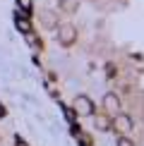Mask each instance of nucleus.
<instances>
[{
    "label": "nucleus",
    "mask_w": 144,
    "mask_h": 146,
    "mask_svg": "<svg viewBox=\"0 0 144 146\" xmlns=\"http://www.w3.org/2000/svg\"><path fill=\"white\" fill-rule=\"evenodd\" d=\"M75 110L79 115H94V103L87 98V96H77L75 98Z\"/></svg>",
    "instance_id": "f03ea898"
},
{
    "label": "nucleus",
    "mask_w": 144,
    "mask_h": 146,
    "mask_svg": "<svg viewBox=\"0 0 144 146\" xmlns=\"http://www.w3.org/2000/svg\"><path fill=\"white\" fill-rule=\"evenodd\" d=\"M27 43L31 46V48H39V46H41V43H39V38H36L31 31H27Z\"/></svg>",
    "instance_id": "1a4fd4ad"
},
{
    "label": "nucleus",
    "mask_w": 144,
    "mask_h": 146,
    "mask_svg": "<svg viewBox=\"0 0 144 146\" xmlns=\"http://www.w3.org/2000/svg\"><path fill=\"white\" fill-rule=\"evenodd\" d=\"M17 5L22 7V15H27V12L31 10V0H17Z\"/></svg>",
    "instance_id": "9d476101"
},
{
    "label": "nucleus",
    "mask_w": 144,
    "mask_h": 146,
    "mask_svg": "<svg viewBox=\"0 0 144 146\" xmlns=\"http://www.w3.org/2000/svg\"><path fill=\"white\" fill-rule=\"evenodd\" d=\"M60 10H63V12H75V10H79V0H60Z\"/></svg>",
    "instance_id": "423d86ee"
},
{
    "label": "nucleus",
    "mask_w": 144,
    "mask_h": 146,
    "mask_svg": "<svg viewBox=\"0 0 144 146\" xmlns=\"http://www.w3.org/2000/svg\"><path fill=\"white\" fill-rule=\"evenodd\" d=\"M118 146H135V144H132V139H127V137H120L118 139Z\"/></svg>",
    "instance_id": "9b49d317"
},
{
    "label": "nucleus",
    "mask_w": 144,
    "mask_h": 146,
    "mask_svg": "<svg viewBox=\"0 0 144 146\" xmlns=\"http://www.w3.org/2000/svg\"><path fill=\"white\" fill-rule=\"evenodd\" d=\"M75 38H77V29L72 27V24H63L60 31H58V43L60 46H72Z\"/></svg>",
    "instance_id": "f257e3e1"
},
{
    "label": "nucleus",
    "mask_w": 144,
    "mask_h": 146,
    "mask_svg": "<svg viewBox=\"0 0 144 146\" xmlns=\"http://www.w3.org/2000/svg\"><path fill=\"white\" fill-rule=\"evenodd\" d=\"M103 106L108 108V110H118V106H120L118 96H115V94H106V96H103Z\"/></svg>",
    "instance_id": "39448f33"
},
{
    "label": "nucleus",
    "mask_w": 144,
    "mask_h": 146,
    "mask_svg": "<svg viewBox=\"0 0 144 146\" xmlns=\"http://www.w3.org/2000/svg\"><path fill=\"white\" fill-rule=\"evenodd\" d=\"M108 127H111V122H108V117H103V115H101V117H96V129L106 132Z\"/></svg>",
    "instance_id": "6e6552de"
},
{
    "label": "nucleus",
    "mask_w": 144,
    "mask_h": 146,
    "mask_svg": "<svg viewBox=\"0 0 144 146\" xmlns=\"http://www.w3.org/2000/svg\"><path fill=\"white\" fill-rule=\"evenodd\" d=\"M17 29H19L22 34H27V31H31V24L27 22V17H17Z\"/></svg>",
    "instance_id": "0eeeda50"
},
{
    "label": "nucleus",
    "mask_w": 144,
    "mask_h": 146,
    "mask_svg": "<svg viewBox=\"0 0 144 146\" xmlns=\"http://www.w3.org/2000/svg\"><path fill=\"white\" fill-rule=\"evenodd\" d=\"M115 127H118L120 132L127 134V132L132 129V117H130V115H118V117H115Z\"/></svg>",
    "instance_id": "20e7f679"
},
{
    "label": "nucleus",
    "mask_w": 144,
    "mask_h": 146,
    "mask_svg": "<svg viewBox=\"0 0 144 146\" xmlns=\"http://www.w3.org/2000/svg\"><path fill=\"white\" fill-rule=\"evenodd\" d=\"M41 22L46 24V29H55L58 27V17H55L53 10H43V12H41Z\"/></svg>",
    "instance_id": "7ed1b4c3"
},
{
    "label": "nucleus",
    "mask_w": 144,
    "mask_h": 146,
    "mask_svg": "<svg viewBox=\"0 0 144 146\" xmlns=\"http://www.w3.org/2000/svg\"><path fill=\"white\" fill-rule=\"evenodd\" d=\"M3 115H5V108H3V106H0V117H3Z\"/></svg>",
    "instance_id": "f8f14e48"
}]
</instances>
